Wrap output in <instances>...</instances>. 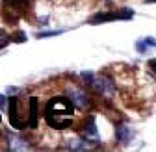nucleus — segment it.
Segmentation results:
<instances>
[{
  "mask_svg": "<svg viewBox=\"0 0 156 152\" xmlns=\"http://www.w3.org/2000/svg\"><path fill=\"white\" fill-rule=\"evenodd\" d=\"M62 32L60 30H56V32H43V33H37V37L41 39V37H52V35H60Z\"/></svg>",
  "mask_w": 156,
  "mask_h": 152,
  "instance_id": "9",
  "label": "nucleus"
},
{
  "mask_svg": "<svg viewBox=\"0 0 156 152\" xmlns=\"http://www.w3.org/2000/svg\"><path fill=\"white\" fill-rule=\"evenodd\" d=\"M132 137H134V134H132V130H128V126H119L117 128V139L121 143H128Z\"/></svg>",
  "mask_w": 156,
  "mask_h": 152,
  "instance_id": "4",
  "label": "nucleus"
},
{
  "mask_svg": "<svg viewBox=\"0 0 156 152\" xmlns=\"http://www.w3.org/2000/svg\"><path fill=\"white\" fill-rule=\"evenodd\" d=\"M156 2V0H147V4H154Z\"/></svg>",
  "mask_w": 156,
  "mask_h": 152,
  "instance_id": "12",
  "label": "nucleus"
},
{
  "mask_svg": "<svg viewBox=\"0 0 156 152\" xmlns=\"http://www.w3.org/2000/svg\"><path fill=\"white\" fill-rule=\"evenodd\" d=\"M45 119L48 123V126L56 128V130H65L73 126V119H74V106L69 98L65 97H56L50 98L47 108H45Z\"/></svg>",
  "mask_w": 156,
  "mask_h": 152,
  "instance_id": "1",
  "label": "nucleus"
},
{
  "mask_svg": "<svg viewBox=\"0 0 156 152\" xmlns=\"http://www.w3.org/2000/svg\"><path fill=\"white\" fill-rule=\"evenodd\" d=\"M9 39H11V37H9L4 30H0V48H4V47L9 43Z\"/></svg>",
  "mask_w": 156,
  "mask_h": 152,
  "instance_id": "7",
  "label": "nucleus"
},
{
  "mask_svg": "<svg viewBox=\"0 0 156 152\" xmlns=\"http://www.w3.org/2000/svg\"><path fill=\"white\" fill-rule=\"evenodd\" d=\"M147 47H156V39H152V37H145L143 41H138V43H136V48H138L140 52H145Z\"/></svg>",
  "mask_w": 156,
  "mask_h": 152,
  "instance_id": "6",
  "label": "nucleus"
},
{
  "mask_svg": "<svg viewBox=\"0 0 156 152\" xmlns=\"http://www.w3.org/2000/svg\"><path fill=\"white\" fill-rule=\"evenodd\" d=\"M149 67H151V69L156 72V60H151V61H149Z\"/></svg>",
  "mask_w": 156,
  "mask_h": 152,
  "instance_id": "11",
  "label": "nucleus"
},
{
  "mask_svg": "<svg viewBox=\"0 0 156 152\" xmlns=\"http://www.w3.org/2000/svg\"><path fill=\"white\" fill-rule=\"evenodd\" d=\"M134 11L132 9H121V11H112V13H97L95 17H91V24L97 22H106V21H126V19H132Z\"/></svg>",
  "mask_w": 156,
  "mask_h": 152,
  "instance_id": "2",
  "label": "nucleus"
},
{
  "mask_svg": "<svg viewBox=\"0 0 156 152\" xmlns=\"http://www.w3.org/2000/svg\"><path fill=\"white\" fill-rule=\"evenodd\" d=\"M24 39H26L24 33H17V35H15V41H17V43H21V41H24Z\"/></svg>",
  "mask_w": 156,
  "mask_h": 152,
  "instance_id": "10",
  "label": "nucleus"
},
{
  "mask_svg": "<svg viewBox=\"0 0 156 152\" xmlns=\"http://www.w3.org/2000/svg\"><path fill=\"white\" fill-rule=\"evenodd\" d=\"M67 97H69V100L73 102V106L78 108V109H87V108H89V97L86 95V91H84L82 87L71 85V87L67 89Z\"/></svg>",
  "mask_w": 156,
  "mask_h": 152,
  "instance_id": "3",
  "label": "nucleus"
},
{
  "mask_svg": "<svg viewBox=\"0 0 156 152\" xmlns=\"http://www.w3.org/2000/svg\"><path fill=\"white\" fill-rule=\"evenodd\" d=\"M4 2L8 6H11V8H21V6H24L28 2V0H4Z\"/></svg>",
  "mask_w": 156,
  "mask_h": 152,
  "instance_id": "8",
  "label": "nucleus"
},
{
  "mask_svg": "<svg viewBox=\"0 0 156 152\" xmlns=\"http://www.w3.org/2000/svg\"><path fill=\"white\" fill-rule=\"evenodd\" d=\"M86 128H84V134L87 136V137H97V130H95V117H89L87 121H86V124H84Z\"/></svg>",
  "mask_w": 156,
  "mask_h": 152,
  "instance_id": "5",
  "label": "nucleus"
}]
</instances>
